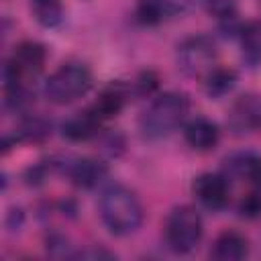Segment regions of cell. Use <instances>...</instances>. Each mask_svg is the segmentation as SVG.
Wrapping results in <instances>:
<instances>
[{
    "label": "cell",
    "instance_id": "6da1fadb",
    "mask_svg": "<svg viewBox=\"0 0 261 261\" xmlns=\"http://www.w3.org/2000/svg\"><path fill=\"white\" fill-rule=\"evenodd\" d=\"M100 218L108 232L128 237L139 230L143 222V206L137 194L124 186H110L100 198Z\"/></svg>",
    "mask_w": 261,
    "mask_h": 261
},
{
    "label": "cell",
    "instance_id": "7a4b0ae2",
    "mask_svg": "<svg viewBox=\"0 0 261 261\" xmlns=\"http://www.w3.org/2000/svg\"><path fill=\"white\" fill-rule=\"evenodd\" d=\"M45 59H47V51L37 41H24L14 49L4 69L8 100H14L16 104L27 100L29 84L43 71Z\"/></svg>",
    "mask_w": 261,
    "mask_h": 261
},
{
    "label": "cell",
    "instance_id": "3957f363",
    "mask_svg": "<svg viewBox=\"0 0 261 261\" xmlns=\"http://www.w3.org/2000/svg\"><path fill=\"white\" fill-rule=\"evenodd\" d=\"M190 112V100L179 92H165L157 96L141 116V130L147 139H163L184 124Z\"/></svg>",
    "mask_w": 261,
    "mask_h": 261
},
{
    "label": "cell",
    "instance_id": "277c9868",
    "mask_svg": "<svg viewBox=\"0 0 261 261\" xmlns=\"http://www.w3.org/2000/svg\"><path fill=\"white\" fill-rule=\"evenodd\" d=\"M92 88V71L82 63H63L45 82V96L53 104H71Z\"/></svg>",
    "mask_w": 261,
    "mask_h": 261
},
{
    "label": "cell",
    "instance_id": "5b68a950",
    "mask_svg": "<svg viewBox=\"0 0 261 261\" xmlns=\"http://www.w3.org/2000/svg\"><path fill=\"white\" fill-rule=\"evenodd\" d=\"M165 243L173 253H190L198 247L204 234L202 216L192 206H175L165 220Z\"/></svg>",
    "mask_w": 261,
    "mask_h": 261
},
{
    "label": "cell",
    "instance_id": "8992f818",
    "mask_svg": "<svg viewBox=\"0 0 261 261\" xmlns=\"http://www.w3.org/2000/svg\"><path fill=\"white\" fill-rule=\"evenodd\" d=\"M216 45L206 35L186 39L177 47V67L186 75H206L214 67Z\"/></svg>",
    "mask_w": 261,
    "mask_h": 261
},
{
    "label": "cell",
    "instance_id": "52a82bcc",
    "mask_svg": "<svg viewBox=\"0 0 261 261\" xmlns=\"http://www.w3.org/2000/svg\"><path fill=\"white\" fill-rule=\"evenodd\" d=\"M194 198L208 210H222L230 198L228 177L224 173H202L192 184Z\"/></svg>",
    "mask_w": 261,
    "mask_h": 261
},
{
    "label": "cell",
    "instance_id": "ba28073f",
    "mask_svg": "<svg viewBox=\"0 0 261 261\" xmlns=\"http://www.w3.org/2000/svg\"><path fill=\"white\" fill-rule=\"evenodd\" d=\"M224 175L228 179L245 181L253 188H261V155L251 151L232 153L224 159Z\"/></svg>",
    "mask_w": 261,
    "mask_h": 261
},
{
    "label": "cell",
    "instance_id": "9c48e42d",
    "mask_svg": "<svg viewBox=\"0 0 261 261\" xmlns=\"http://www.w3.org/2000/svg\"><path fill=\"white\" fill-rule=\"evenodd\" d=\"M184 139L194 151L206 153V151H212L218 145L220 130H218L216 122H212L210 118L196 116V118H190L184 124Z\"/></svg>",
    "mask_w": 261,
    "mask_h": 261
},
{
    "label": "cell",
    "instance_id": "30bf717a",
    "mask_svg": "<svg viewBox=\"0 0 261 261\" xmlns=\"http://www.w3.org/2000/svg\"><path fill=\"white\" fill-rule=\"evenodd\" d=\"M67 175L77 188L92 190L104 181V177L108 175V167H106V163H102L98 159L80 157L67 165Z\"/></svg>",
    "mask_w": 261,
    "mask_h": 261
},
{
    "label": "cell",
    "instance_id": "8fae6325",
    "mask_svg": "<svg viewBox=\"0 0 261 261\" xmlns=\"http://www.w3.org/2000/svg\"><path fill=\"white\" fill-rule=\"evenodd\" d=\"M126 102V90L120 84H110L108 88H104L100 92V96L96 98V102L90 106V110L104 122L108 118H114L120 114V110L124 108Z\"/></svg>",
    "mask_w": 261,
    "mask_h": 261
},
{
    "label": "cell",
    "instance_id": "7c38bea8",
    "mask_svg": "<svg viewBox=\"0 0 261 261\" xmlns=\"http://www.w3.org/2000/svg\"><path fill=\"white\" fill-rule=\"evenodd\" d=\"M100 124H102V120L88 108V110L77 112L75 116L67 118L61 126V133L69 141H88L100 133Z\"/></svg>",
    "mask_w": 261,
    "mask_h": 261
},
{
    "label": "cell",
    "instance_id": "4fadbf2b",
    "mask_svg": "<svg viewBox=\"0 0 261 261\" xmlns=\"http://www.w3.org/2000/svg\"><path fill=\"white\" fill-rule=\"evenodd\" d=\"M247 253H249V243L237 230H224L222 234H218L210 251V255L218 261H239L247 257Z\"/></svg>",
    "mask_w": 261,
    "mask_h": 261
},
{
    "label": "cell",
    "instance_id": "5bb4252c",
    "mask_svg": "<svg viewBox=\"0 0 261 261\" xmlns=\"http://www.w3.org/2000/svg\"><path fill=\"white\" fill-rule=\"evenodd\" d=\"M237 86V73L228 67H218L214 65L206 75H204V90L210 98L218 100L226 96L232 88Z\"/></svg>",
    "mask_w": 261,
    "mask_h": 261
},
{
    "label": "cell",
    "instance_id": "9a60e30c",
    "mask_svg": "<svg viewBox=\"0 0 261 261\" xmlns=\"http://www.w3.org/2000/svg\"><path fill=\"white\" fill-rule=\"evenodd\" d=\"M241 49L249 65H261V20H251L241 29Z\"/></svg>",
    "mask_w": 261,
    "mask_h": 261
},
{
    "label": "cell",
    "instance_id": "2e32d148",
    "mask_svg": "<svg viewBox=\"0 0 261 261\" xmlns=\"http://www.w3.org/2000/svg\"><path fill=\"white\" fill-rule=\"evenodd\" d=\"M31 10L37 22L47 29H53L63 20V6L59 0H31Z\"/></svg>",
    "mask_w": 261,
    "mask_h": 261
},
{
    "label": "cell",
    "instance_id": "e0dca14e",
    "mask_svg": "<svg viewBox=\"0 0 261 261\" xmlns=\"http://www.w3.org/2000/svg\"><path fill=\"white\" fill-rule=\"evenodd\" d=\"M49 135V124L41 118H29L18 128V139L22 141H41Z\"/></svg>",
    "mask_w": 261,
    "mask_h": 261
},
{
    "label": "cell",
    "instance_id": "ac0fdd59",
    "mask_svg": "<svg viewBox=\"0 0 261 261\" xmlns=\"http://www.w3.org/2000/svg\"><path fill=\"white\" fill-rule=\"evenodd\" d=\"M206 8L214 18H218L222 22H228V20L237 18L234 0H206Z\"/></svg>",
    "mask_w": 261,
    "mask_h": 261
},
{
    "label": "cell",
    "instance_id": "d6986e66",
    "mask_svg": "<svg viewBox=\"0 0 261 261\" xmlns=\"http://www.w3.org/2000/svg\"><path fill=\"white\" fill-rule=\"evenodd\" d=\"M239 212L247 218H253V216H259L261 214V194L259 192H251L247 194L241 204H239Z\"/></svg>",
    "mask_w": 261,
    "mask_h": 261
}]
</instances>
